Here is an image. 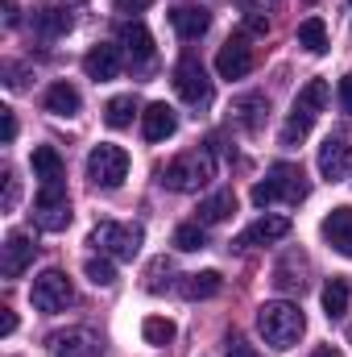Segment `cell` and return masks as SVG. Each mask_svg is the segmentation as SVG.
<instances>
[{
	"label": "cell",
	"instance_id": "1",
	"mask_svg": "<svg viewBox=\"0 0 352 357\" xmlns=\"http://www.w3.org/2000/svg\"><path fill=\"white\" fill-rule=\"evenodd\" d=\"M257 333L265 337V345L290 349V345H298V337L307 333V316H303L298 303H290V299H269V303L257 307Z\"/></svg>",
	"mask_w": 352,
	"mask_h": 357
},
{
	"label": "cell",
	"instance_id": "4",
	"mask_svg": "<svg viewBox=\"0 0 352 357\" xmlns=\"http://www.w3.org/2000/svg\"><path fill=\"white\" fill-rule=\"evenodd\" d=\"M216 178V158H211V150H186V154H178L175 162L162 171V183L170 187V191H199L203 183H211Z\"/></svg>",
	"mask_w": 352,
	"mask_h": 357
},
{
	"label": "cell",
	"instance_id": "5",
	"mask_svg": "<svg viewBox=\"0 0 352 357\" xmlns=\"http://www.w3.org/2000/svg\"><path fill=\"white\" fill-rule=\"evenodd\" d=\"M141 225H116V220H99L91 229V245L104 254V258H120V262H133L141 254Z\"/></svg>",
	"mask_w": 352,
	"mask_h": 357
},
{
	"label": "cell",
	"instance_id": "35",
	"mask_svg": "<svg viewBox=\"0 0 352 357\" xmlns=\"http://www.w3.org/2000/svg\"><path fill=\"white\" fill-rule=\"evenodd\" d=\"M228 357H257V354H253V345H249V341H241V337H237V341H228Z\"/></svg>",
	"mask_w": 352,
	"mask_h": 357
},
{
	"label": "cell",
	"instance_id": "10",
	"mask_svg": "<svg viewBox=\"0 0 352 357\" xmlns=\"http://www.w3.org/2000/svg\"><path fill=\"white\" fill-rule=\"evenodd\" d=\"M216 71H220V79H245V75L253 71V46H249L245 33H237V38H228V42L220 46Z\"/></svg>",
	"mask_w": 352,
	"mask_h": 357
},
{
	"label": "cell",
	"instance_id": "11",
	"mask_svg": "<svg viewBox=\"0 0 352 357\" xmlns=\"http://www.w3.org/2000/svg\"><path fill=\"white\" fill-rule=\"evenodd\" d=\"M50 354L54 357H104V345L88 328H67V333L50 337Z\"/></svg>",
	"mask_w": 352,
	"mask_h": 357
},
{
	"label": "cell",
	"instance_id": "24",
	"mask_svg": "<svg viewBox=\"0 0 352 357\" xmlns=\"http://www.w3.org/2000/svg\"><path fill=\"white\" fill-rule=\"evenodd\" d=\"M349 299H352L349 278H328V287H323V312H328V320H340L349 312Z\"/></svg>",
	"mask_w": 352,
	"mask_h": 357
},
{
	"label": "cell",
	"instance_id": "28",
	"mask_svg": "<svg viewBox=\"0 0 352 357\" xmlns=\"http://www.w3.org/2000/svg\"><path fill=\"white\" fill-rule=\"evenodd\" d=\"M141 337H145V345H170L175 341V320H166V316H145V324H141Z\"/></svg>",
	"mask_w": 352,
	"mask_h": 357
},
{
	"label": "cell",
	"instance_id": "32",
	"mask_svg": "<svg viewBox=\"0 0 352 357\" xmlns=\"http://www.w3.org/2000/svg\"><path fill=\"white\" fill-rule=\"evenodd\" d=\"M13 137H17V112L13 108H0V142L13 146Z\"/></svg>",
	"mask_w": 352,
	"mask_h": 357
},
{
	"label": "cell",
	"instance_id": "34",
	"mask_svg": "<svg viewBox=\"0 0 352 357\" xmlns=\"http://www.w3.org/2000/svg\"><path fill=\"white\" fill-rule=\"evenodd\" d=\"M340 108H344V112H352V71L349 75H340Z\"/></svg>",
	"mask_w": 352,
	"mask_h": 357
},
{
	"label": "cell",
	"instance_id": "26",
	"mask_svg": "<svg viewBox=\"0 0 352 357\" xmlns=\"http://www.w3.org/2000/svg\"><path fill=\"white\" fill-rule=\"evenodd\" d=\"M298 46H303L307 54H328V25H323L319 17H307V21L298 25Z\"/></svg>",
	"mask_w": 352,
	"mask_h": 357
},
{
	"label": "cell",
	"instance_id": "27",
	"mask_svg": "<svg viewBox=\"0 0 352 357\" xmlns=\"http://www.w3.org/2000/svg\"><path fill=\"white\" fill-rule=\"evenodd\" d=\"M33 175L42 183H63V158L54 146H38L33 150Z\"/></svg>",
	"mask_w": 352,
	"mask_h": 357
},
{
	"label": "cell",
	"instance_id": "3",
	"mask_svg": "<svg viewBox=\"0 0 352 357\" xmlns=\"http://www.w3.org/2000/svg\"><path fill=\"white\" fill-rule=\"evenodd\" d=\"M307 175L294 167V162H278L269 175L253 187V204L257 208H269V204H278V199H286V204H303L307 199Z\"/></svg>",
	"mask_w": 352,
	"mask_h": 357
},
{
	"label": "cell",
	"instance_id": "19",
	"mask_svg": "<svg viewBox=\"0 0 352 357\" xmlns=\"http://www.w3.org/2000/svg\"><path fill=\"white\" fill-rule=\"evenodd\" d=\"M237 212V191L232 187H224V191H216V195H207L203 204H199V225L207 229V225H220V220H228Z\"/></svg>",
	"mask_w": 352,
	"mask_h": 357
},
{
	"label": "cell",
	"instance_id": "25",
	"mask_svg": "<svg viewBox=\"0 0 352 357\" xmlns=\"http://www.w3.org/2000/svg\"><path fill=\"white\" fill-rule=\"evenodd\" d=\"M133 116H137V100H133V96H112V100L104 104V125H108V129H129Z\"/></svg>",
	"mask_w": 352,
	"mask_h": 357
},
{
	"label": "cell",
	"instance_id": "13",
	"mask_svg": "<svg viewBox=\"0 0 352 357\" xmlns=\"http://www.w3.org/2000/svg\"><path fill=\"white\" fill-rule=\"evenodd\" d=\"M319 175L328 178V183H340V178L352 175V150L344 137H328L319 146Z\"/></svg>",
	"mask_w": 352,
	"mask_h": 357
},
{
	"label": "cell",
	"instance_id": "16",
	"mask_svg": "<svg viewBox=\"0 0 352 357\" xmlns=\"http://www.w3.org/2000/svg\"><path fill=\"white\" fill-rule=\"evenodd\" d=\"M170 25H175V33L182 42H199V38L211 29V13L199 8V4H186V8H175V13H170Z\"/></svg>",
	"mask_w": 352,
	"mask_h": 357
},
{
	"label": "cell",
	"instance_id": "7",
	"mask_svg": "<svg viewBox=\"0 0 352 357\" xmlns=\"http://www.w3.org/2000/svg\"><path fill=\"white\" fill-rule=\"evenodd\" d=\"M88 178L95 187H104V191H116L125 178H129V154L120 150V146H95L88 154Z\"/></svg>",
	"mask_w": 352,
	"mask_h": 357
},
{
	"label": "cell",
	"instance_id": "17",
	"mask_svg": "<svg viewBox=\"0 0 352 357\" xmlns=\"http://www.w3.org/2000/svg\"><path fill=\"white\" fill-rule=\"evenodd\" d=\"M178 129V116L170 104H150L145 112H141V133H145V142H166L170 133Z\"/></svg>",
	"mask_w": 352,
	"mask_h": 357
},
{
	"label": "cell",
	"instance_id": "21",
	"mask_svg": "<svg viewBox=\"0 0 352 357\" xmlns=\"http://www.w3.org/2000/svg\"><path fill=\"white\" fill-rule=\"evenodd\" d=\"M265 112H269V104H265V96H257V91H253V96H241V100L232 104V116H237L249 133H257L265 125Z\"/></svg>",
	"mask_w": 352,
	"mask_h": 357
},
{
	"label": "cell",
	"instance_id": "37",
	"mask_svg": "<svg viewBox=\"0 0 352 357\" xmlns=\"http://www.w3.org/2000/svg\"><path fill=\"white\" fill-rule=\"evenodd\" d=\"M17 204V178L4 175V208H13Z\"/></svg>",
	"mask_w": 352,
	"mask_h": 357
},
{
	"label": "cell",
	"instance_id": "29",
	"mask_svg": "<svg viewBox=\"0 0 352 357\" xmlns=\"http://www.w3.org/2000/svg\"><path fill=\"white\" fill-rule=\"evenodd\" d=\"M175 245L182 254H195V250H203L207 245V233H203V225L195 220V225H178L175 229Z\"/></svg>",
	"mask_w": 352,
	"mask_h": 357
},
{
	"label": "cell",
	"instance_id": "30",
	"mask_svg": "<svg viewBox=\"0 0 352 357\" xmlns=\"http://www.w3.org/2000/svg\"><path fill=\"white\" fill-rule=\"evenodd\" d=\"M83 274H88L95 287H112V282H116V266H112V258H104V254H99V258H88V262H83Z\"/></svg>",
	"mask_w": 352,
	"mask_h": 357
},
{
	"label": "cell",
	"instance_id": "15",
	"mask_svg": "<svg viewBox=\"0 0 352 357\" xmlns=\"http://www.w3.org/2000/svg\"><path fill=\"white\" fill-rule=\"evenodd\" d=\"M83 71H88V79H95V84L116 79V71H120V46H108V42L91 46L88 54H83Z\"/></svg>",
	"mask_w": 352,
	"mask_h": 357
},
{
	"label": "cell",
	"instance_id": "23",
	"mask_svg": "<svg viewBox=\"0 0 352 357\" xmlns=\"http://www.w3.org/2000/svg\"><path fill=\"white\" fill-rule=\"evenodd\" d=\"M79 91L71 88V84H50L46 91V112H54V116H79Z\"/></svg>",
	"mask_w": 352,
	"mask_h": 357
},
{
	"label": "cell",
	"instance_id": "12",
	"mask_svg": "<svg viewBox=\"0 0 352 357\" xmlns=\"http://www.w3.org/2000/svg\"><path fill=\"white\" fill-rule=\"evenodd\" d=\"M33 254H38V245L25 233H8V241L0 245V274L4 278H21L25 270L33 266Z\"/></svg>",
	"mask_w": 352,
	"mask_h": 357
},
{
	"label": "cell",
	"instance_id": "39",
	"mask_svg": "<svg viewBox=\"0 0 352 357\" xmlns=\"http://www.w3.org/2000/svg\"><path fill=\"white\" fill-rule=\"evenodd\" d=\"M315 357H344V354H340L336 345H319V349H315Z\"/></svg>",
	"mask_w": 352,
	"mask_h": 357
},
{
	"label": "cell",
	"instance_id": "18",
	"mask_svg": "<svg viewBox=\"0 0 352 357\" xmlns=\"http://www.w3.org/2000/svg\"><path fill=\"white\" fill-rule=\"evenodd\" d=\"M286 233H290V216H262L237 237V245H269V241H282Z\"/></svg>",
	"mask_w": 352,
	"mask_h": 357
},
{
	"label": "cell",
	"instance_id": "8",
	"mask_svg": "<svg viewBox=\"0 0 352 357\" xmlns=\"http://www.w3.org/2000/svg\"><path fill=\"white\" fill-rule=\"evenodd\" d=\"M33 220L46 233H63L71 225V199H67V187L63 183H42V191L33 199Z\"/></svg>",
	"mask_w": 352,
	"mask_h": 357
},
{
	"label": "cell",
	"instance_id": "20",
	"mask_svg": "<svg viewBox=\"0 0 352 357\" xmlns=\"http://www.w3.org/2000/svg\"><path fill=\"white\" fill-rule=\"evenodd\" d=\"M120 46H125L129 59H137V63H145V59L154 54V38H150V29H145L141 21H125V25H120Z\"/></svg>",
	"mask_w": 352,
	"mask_h": 357
},
{
	"label": "cell",
	"instance_id": "36",
	"mask_svg": "<svg viewBox=\"0 0 352 357\" xmlns=\"http://www.w3.org/2000/svg\"><path fill=\"white\" fill-rule=\"evenodd\" d=\"M13 328H17V316H13L8 307H0V337H8Z\"/></svg>",
	"mask_w": 352,
	"mask_h": 357
},
{
	"label": "cell",
	"instance_id": "9",
	"mask_svg": "<svg viewBox=\"0 0 352 357\" xmlns=\"http://www.w3.org/2000/svg\"><path fill=\"white\" fill-rule=\"evenodd\" d=\"M175 88H178V96H182L186 104H195V108L211 104V79H207V71H203V63H199L195 54H182V59H178Z\"/></svg>",
	"mask_w": 352,
	"mask_h": 357
},
{
	"label": "cell",
	"instance_id": "2",
	"mask_svg": "<svg viewBox=\"0 0 352 357\" xmlns=\"http://www.w3.org/2000/svg\"><path fill=\"white\" fill-rule=\"evenodd\" d=\"M328 79H311L307 88L294 96V108H290V121L282 125V146H298L307 133H311V125L319 121V112H323V104H328Z\"/></svg>",
	"mask_w": 352,
	"mask_h": 357
},
{
	"label": "cell",
	"instance_id": "40",
	"mask_svg": "<svg viewBox=\"0 0 352 357\" xmlns=\"http://www.w3.org/2000/svg\"><path fill=\"white\" fill-rule=\"evenodd\" d=\"M349 341H352V333H349Z\"/></svg>",
	"mask_w": 352,
	"mask_h": 357
},
{
	"label": "cell",
	"instance_id": "41",
	"mask_svg": "<svg viewBox=\"0 0 352 357\" xmlns=\"http://www.w3.org/2000/svg\"><path fill=\"white\" fill-rule=\"evenodd\" d=\"M349 4H352V0H349Z\"/></svg>",
	"mask_w": 352,
	"mask_h": 357
},
{
	"label": "cell",
	"instance_id": "6",
	"mask_svg": "<svg viewBox=\"0 0 352 357\" xmlns=\"http://www.w3.org/2000/svg\"><path fill=\"white\" fill-rule=\"evenodd\" d=\"M29 299H33L38 312L54 316V312H67L75 303V287H71V278L63 270H42L33 278V287H29Z\"/></svg>",
	"mask_w": 352,
	"mask_h": 357
},
{
	"label": "cell",
	"instance_id": "14",
	"mask_svg": "<svg viewBox=\"0 0 352 357\" xmlns=\"http://www.w3.org/2000/svg\"><path fill=\"white\" fill-rule=\"evenodd\" d=\"M323 241L336 250V254H344L352 258V208H332L328 216H323Z\"/></svg>",
	"mask_w": 352,
	"mask_h": 357
},
{
	"label": "cell",
	"instance_id": "33",
	"mask_svg": "<svg viewBox=\"0 0 352 357\" xmlns=\"http://www.w3.org/2000/svg\"><path fill=\"white\" fill-rule=\"evenodd\" d=\"M150 4H154V0H112L116 13H145Z\"/></svg>",
	"mask_w": 352,
	"mask_h": 357
},
{
	"label": "cell",
	"instance_id": "31",
	"mask_svg": "<svg viewBox=\"0 0 352 357\" xmlns=\"http://www.w3.org/2000/svg\"><path fill=\"white\" fill-rule=\"evenodd\" d=\"M42 25H46L50 33H67V29H71V17H67L63 8H46V13H42Z\"/></svg>",
	"mask_w": 352,
	"mask_h": 357
},
{
	"label": "cell",
	"instance_id": "22",
	"mask_svg": "<svg viewBox=\"0 0 352 357\" xmlns=\"http://www.w3.org/2000/svg\"><path fill=\"white\" fill-rule=\"evenodd\" d=\"M220 287H224V278H220L216 270H203V274H182V282H178V291H182L186 299H211Z\"/></svg>",
	"mask_w": 352,
	"mask_h": 357
},
{
	"label": "cell",
	"instance_id": "38",
	"mask_svg": "<svg viewBox=\"0 0 352 357\" xmlns=\"http://www.w3.org/2000/svg\"><path fill=\"white\" fill-rule=\"evenodd\" d=\"M245 25H249V33H265V29H269V21H265L262 13H249V21H245Z\"/></svg>",
	"mask_w": 352,
	"mask_h": 357
}]
</instances>
